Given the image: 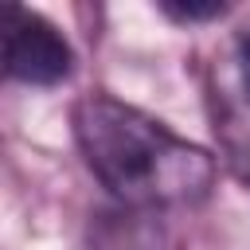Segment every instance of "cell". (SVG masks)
<instances>
[{"label":"cell","instance_id":"cell-1","mask_svg":"<svg viewBox=\"0 0 250 250\" xmlns=\"http://www.w3.org/2000/svg\"><path fill=\"white\" fill-rule=\"evenodd\" d=\"M70 125L86 168L129 211L195 207L215 188V156L207 148L176 137L164 121L121 98H78Z\"/></svg>","mask_w":250,"mask_h":250},{"label":"cell","instance_id":"cell-2","mask_svg":"<svg viewBox=\"0 0 250 250\" xmlns=\"http://www.w3.org/2000/svg\"><path fill=\"white\" fill-rule=\"evenodd\" d=\"M4 70L23 86H59L74 70L66 35L23 4L4 8Z\"/></svg>","mask_w":250,"mask_h":250},{"label":"cell","instance_id":"cell-3","mask_svg":"<svg viewBox=\"0 0 250 250\" xmlns=\"http://www.w3.org/2000/svg\"><path fill=\"white\" fill-rule=\"evenodd\" d=\"M207 117L223 164L250 188V98L238 90L223 59H215L207 70Z\"/></svg>","mask_w":250,"mask_h":250},{"label":"cell","instance_id":"cell-4","mask_svg":"<svg viewBox=\"0 0 250 250\" xmlns=\"http://www.w3.org/2000/svg\"><path fill=\"white\" fill-rule=\"evenodd\" d=\"M223 62H227V70H230V78L238 82V90L250 98V20L234 31V39H230V47L219 55Z\"/></svg>","mask_w":250,"mask_h":250},{"label":"cell","instance_id":"cell-5","mask_svg":"<svg viewBox=\"0 0 250 250\" xmlns=\"http://www.w3.org/2000/svg\"><path fill=\"white\" fill-rule=\"evenodd\" d=\"M160 12L172 16L176 23H203V20L227 16V4H219V0H207V4H191V0H188V4H172V0H164Z\"/></svg>","mask_w":250,"mask_h":250}]
</instances>
